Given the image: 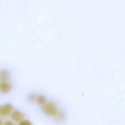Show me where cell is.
Wrapping results in <instances>:
<instances>
[{
  "label": "cell",
  "mask_w": 125,
  "mask_h": 125,
  "mask_svg": "<svg viewBox=\"0 0 125 125\" xmlns=\"http://www.w3.org/2000/svg\"><path fill=\"white\" fill-rule=\"evenodd\" d=\"M35 98H35V95L34 94H33L31 95H30V97H29V98H30V100H31L32 101L34 100Z\"/></svg>",
  "instance_id": "cell-8"
},
{
  "label": "cell",
  "mask_w": 125,
  "mask_h": 125,
  "mask_svg": "<svg viewBox=\"0 0 125 125\" xmlns=\"http://www.w3.org/2000/svg\"><path fill=\"white\" fill-rule=\"evenodd\" d=\"M12 117L14 121L17 122H19L23 120L24 118V115L21 112L15 111L12 113Z\"/></svg>",
  "instance_id": "cell-5"
},
{
  "label": "cell",
  "mask_w": 125,
  "mask_h": 125,
  "mask_svg": "<svg viewBox=\"0 0 125 125\" xmlns=\"http://www.w3.org/2000/svg\"><path fill=\"white\" fill-rule=\"evenodd\" d=\"M0 125H1V122L0 120Z\"/></svg>",
  "instance_id": "cell-10"
},
{
  "label": "cell",
  "mask_w": 125,
  "mask_h": 125,
  "mask_svg": "<svg viewBox=\"0 0 125 125\" xmlns=\"http://www.w3.org/2000/svg\"><path fill=\"white\" fill-rule=\"evenodd\" d=\"M10 77V73L9 71L3 69L0 71V79L2 82L7 81Z\"/></svg>",
  "instance_id": "cell-4"
},
{
  "label": "cell",
  "mask_w": 125,
  "mask_h": 125,
  "mask_svg": "<svg viewBox=\"0 0 125 125\" xmlns=\"http://www.w3.org/2000/svg\"><path fill=\"white\" fill-rule=\"evenodd\" d=\"M13 109V106L11 104H7L4 105H0V114L6 115L10 114Z\"/></svg>",
  "instance_id": "cell-2"
},
{
  "label": "cell",
  "mask_w": 125,
  "mask_h": 125,
  "mask_svg": "<svg viewBox=\"0 0 125 125\" xmlns=\"http://www.w3.org/2000/svg\"><path fill=\"white\" fill-rule=\"evenodd\" d=\"M37 101L39 104L44 105L46 102V98L43 95H39L36 98Z\"/></svg>",
  "instance_id": "cell-6"
},
{
  "label": "cell",
  "mask_w": 125,
  "mask_h": 125,
  "mask_svg": "<svg viewBox=\"0 0 125 125\" xmlns=\"http://www.w3.org/2000/svg\"><path fill=\"white\" fill-rule=\"evenodd\" d=\"M42 107L45 114L49 116H55L57 113V109L54 104L51 103L45 104Z\"/></svg>",
  "instance_id": "cell-1"
},
{
  "label": "cell",
  "mask_w": 125,
  "mask_h": 125,
  "mask_svg": "<svg viewBox=\"0 0 125 125\" xmlns=\"http://www.w3.org/2000/svg\"><path fill=\"white\" fill-rule=\"evenodd\" d=\"M4 125H14L12 123L10 122H7L5 123Z\"/></svg>",
  "instance_id": "cell-9"
},
{
  "label": "cell",
  "mask_w": 125,
  "mask_h": 125,
  "mask_svg": "<svg viewBox=\"0 0 125 125\" xmlns=\"http://www.w3.org/2000/svg\"><path fill=\"white\" fill-rule=\"evenodd\" d=\"M19 125H32L31 123L28 120L22 121L19 123Z\"/></svg>",
  "instance_id": "cell-7"
},
{
  "label": "cell",
  "mask_w": 125,
  "mask_h": 125,
  "mask_svg": "<svg viewBox=\"0 0 125 125\" xmlns=\"http://www.w3.org/2000/svg\"><path fill=\"white\" fill-rule=\"evenodd\" d=\"M11 86L7 81L2 82L0 84V90L3 93H7L11 90Z\"/></svg>",
  "instance_id": "cell-3"
}]
</instances>
